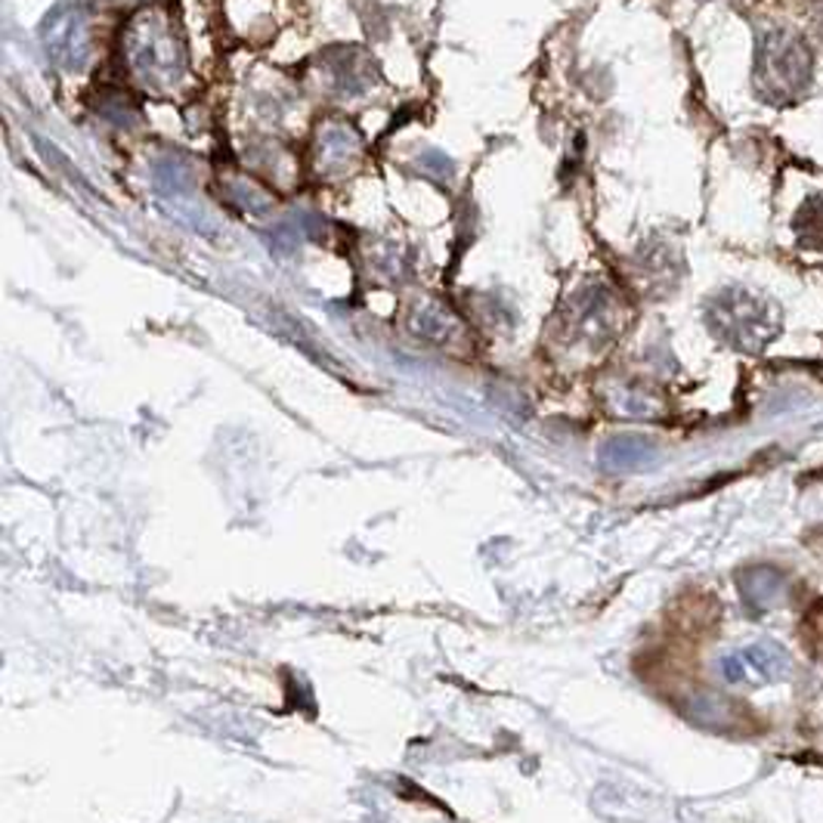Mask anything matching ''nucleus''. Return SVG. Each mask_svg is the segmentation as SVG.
<instances>
[{
	"label": "nucleus",
	"mask_w": 823,
	"mask_h": 823,
	"mask_svg": "<svg viewBox=\"0 0 823 823\" xmlns=\"http://www.w3.org/2000/svg\"><path fill=\"white\" fill-rule=\"evenodd\" d=\"M650 456V446L640 443V439H616L610 449H607V461L613 468H638Z\"/></svg>",
	"instance_id": "nucleus-6"
},
{
	"label": "nucleus",
	"mask_w": 823,
	"mask_h": 823,
	"mask_svg": "<svg viewBox=\"0 0 823 823\" xmlns=\"http://www.w3.org/2000/svg\"><path fill=\"white\" fill-rule=\"evenodd\" d=\"M821 35H823V19H821Z\"/></svg>",
	"instance_id": "nucleus-8"
},
{
	"label": "nucleus",
	"mask_w": 823,
	"mask_h": 823,
	"mask_svg": "<svg viewBox=\"0 0 823 823\" xmlns=\"http://www.w3.org/2000/svg\"><path fill=\"white\" fill-rule=\"evenodd\" d=\"M762 59H768V69H759V72H768L774 78L771 93H796L806 87L808 74H811V59H808L802 40H796V37L784 40L780 35H774L768 47L762 50Z\"/></svg>",
	"instance_id": "nucleus-3"
},
{
	"label": "nucleus",
	"mask_w": 823,
	"mask_h": 823,
	"mask_svg": "<svg viewBox=\"0 0 823 823\" xmlns=\"http://www.w3.org/2000/svg\"><path fill=\"white\" fill-rule=\"evenodd\" d=\"M740 588H743L746 601H752L755 607H774L780 598H784L787 579H784V573H780V569L752 567L750 573H743Z\"/></svg>",
	"instance_id": "nucleus-4"
},
{
	"label": "nucleus",
	"mask_w": 823,
	"mask_h": 823,
	"mask_svg": "<svg viewBox=\"0 0 823 823\" xmlns=\"http://www.w3.org/2000/svg\"><path fill=\"white\" fill-rule=\"evenodd\" d=\"M806 625H808V628H811V632H821V635H823V598H821V601H814V604L808 607Z\"/></svg>",
	"instance_id": "nucleus-7"
},
{
	"label": "nucleus",
	"mask_w": 823,
	"mask_h": 823,
	"mask_svg": "<svg viewBox=\"0 0 823 823\" xmlns=\"http://www.w3.org/2000/svg\"><path fill=\"white\" fill-rule=\"evenodd\" d=\"M130 62L146 81H174L180 72V50L165 25L155 19H140L130 32Z\"/></svg>",
	"instance_id": "nucleus-1"
},
{
	"label": "nucleus",
	"mask_w": 823,
	"mask_h": 823,
	"mask_svg": "<svg viewBox=\"0 0 823 823\" xmlns=\"http://www.w3.org/2000/svg\"><path fill=\"white\" fill-rule=\"evenodd\" d=\"M44 44L54 62L62 69H81L91 56L87 22L72 7H56L44 22Z\"/></svg>",
	"instance_id": "nucleus-2"
},
{
	"label": "nucleus",
	"mask_w": 823,
	"mask_h": 823,
	"mask_svg": "<svg viewBox=\"0 0 823 823\" xmlns=\"http://www.w3.org/2000/svg\"><path fill=\"white\" fill-rule=\"evenodd\" d=\"M821 762H823V759H821Z\"/></svg>",
	"instance_id": "nucleus-9"
},
{
	"label": "nucleus",
	"mask_w": 823,
	"mask_h": 823,
	"mask_svg": "<svg viewBox=\"0 0 823 823\" xmlns=\"http://www.w3.org/2000/svg\"><path fill=\"white\" fill-rule=\"evenodd\" d=\"M746 659H750L752 666L759 669V672H765V675L777 678L787 672L789 659L784 654V647H777V644H755L746 650Z\"/></svg>",
	"instance_id": "nucleus-5"
}]
</instances>
